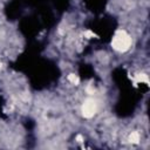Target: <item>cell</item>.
I'll return each mask as SVG.
<instances>
[{"label":"cell","instance_id":"1","mask_svg":"<svg viewBox=\"0 0 150 150\" xmlns=\"http://www.w3.org/2000/svg\"><path fill=\"white\" fill-rule=\"evenodd\" d=\"M43 43L38 40L28 41L25 52L12 63V68L27 74L30 87L35 90H42L56 82L60 77V69L55 62L40 56Z\"/></svg>","mask_w":150,"mask_h":150},{"label":"cell","instance_id":"2","mask_svg":"<svg viewBox=\"0 0 150 150\" xmlns=\"http://www.w3.org/2000/svg\"><path fill=\"white\" fill-rule=\"evenodd\" d=\"M142 90H136L132 87L125 90H120V98L115 105V112L120 117H129L135 111L139 100L142 98Z\"/></svg>","mask_w":150,"mask_h":150},{"label":"cell","instance_id":"3","mask_svg":"<svg viewBox=\"0 0 150 150\" xmlns=\"http://www.w3.org/2000/svg\"><path fill=\"white\" fill-rule=\"evenodd\" d=\"M87 26L100 38L102 42H110L116 30L117 21L111 15H102V16L97 15V18L87 22Z\"/></svg>","mask_w":150,"mask_h":150},{"label":"cell","instance_id":"4","mask_svg":"<svg viewBox=\"0 0 150 150\" xmlns=\"http://www.w3.org/2000/svg\"><path fill=\"white\" fill-rule=\"evenodd\" d=\"M45 28L40 16L34 13L30 15H27L25 18H21L19 21V30L22 33V35L28 40H34L35 36Z\"/></svg>","mask_w":150,"mask_h":150},{"label":"cell","instance_id":"5","mask_svg":"<svg viewBox=\"0 0 150 150\" xmlns=\"http://www.w3.org/2000/svg\"><path fill=\"white\" fill-rule=\"evenodd\" d=\"M25 4L22 0H11L5 7V14L8 20H18L21 16Z\"/></svg>","mask_w":150,"mask_h":150},{"label":"cell","instance_id":"6","mask_svg":"<svg viewBox=\"0 0 150 150\" xmlns=\"http://www.w3.org/2000/svg\"><path fill=\"white\" fill-rule=\"evenodd\" d=\"M108 0H83L84 7L94 15H101L104 12Z\"/></svg>","mask_w":150,"mask_h":150},{"label":"cell","instance_id":"7","mask_svg":"<svg viewBox=\"0 0 150 150\" xmlns=\"http://www.w3.org/2000/svg\"><path fill=\"white\" fill-rule=\"evenodd\" d=\"M79 75L82 80H89L95 76V70L89 63H80L79 66Z\"/></svg>","mask_w":150,"mask_h":150},{"label":"cell","instance_id":"8","mask_svg":"<svg viewBox=\"0 0 150 150\" xmlns=\"http://www.w3.org/2000/svg\"><path fill=\"white\" fill-rule=\"evenodd\" d=\"M52 1H53V7L59 14H62L63 12H66L70 4V0H52Z\"/></svg>","mask_w":150,"mask_h":150},{"label":"cell","instance_id":"9","mask_svg":"<svg viewBox=\"0 0 150 150\" xmlns=\"http://www.w3.org/2000/svg\"><path fill=\"white\" fill-rule=\"evenodd\" d=\"M22 1H23V4L26 6H29V7L36 9V8H39V7L43 6V5H47L52 0H22Z\"/></svg>","mask_w":150,"mask_h":150},{"label":"cell","instance_id":"10","mask_svg":"<svg viewBox=\"0 0 150 150\" xmlns=\"http://www.w3.org/2000/svg\"><path fill=\"white\" fill-rule=\"evenodd\" d=\"M1 112H2V103H1V97H0V116H1Z\"/></svg>","mask_w":150,"mask_h":150}]
</instances>
